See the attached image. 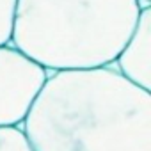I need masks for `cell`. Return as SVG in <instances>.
<instances>
[{"label":"cell","instance_id":"1","mask_svg":"<svg viewBox=\"0 0 151 151\" xmlns=\"http://www.w3.org/2000/svg\"><path fill=\"white\" fill-rule=\"evenodd\" d=\"M20 126L34 151H151V91L112 62L50 71Z\"/></svg>","mask_w":151,"mask_h":151},{"label":"cell","instance_id":"2","mask_svg":"<svg viewBox=\"0 0 151 151\" xmlns=\"http://www.w3.org/2000/svg\"><path fill=\"white\" fill-rule=\"evenodd\" d=\"M147 0H18L11 43L50 71L116 60Z\"/></svg>","mask_w":151,"mask_h":151},{"label":"cell","instance_id":"3","mask_svg":"<svg viewBox=\"0 0 151 151\" xmlns=\"http://www.w3.org/2000/svg\"><path fill=\"white\" fill-rule=\"evenodd\" d=\"M48 78V71L13 45L0 46V126H18Z\"/></svg>","mask_w":151,"mask_h":151},{"label":"cell","instance_id":"4","mask_svg":"<svg viewBox=\"0 0 151 151\" xmlns=\"http://www.w3.org/2000/svg\"><path fill=\"white\" fill-rule=\"evenodd\" d=\"M112 64L128 82L151 91V6L140 9L132 36Z\"/></svg>","mask_w":151,"mask_h":151},{"label":"cell","instance_id":"5","mask_svg":"<svg viewBox=\"0 0 151 151\" xmlns=\"http://www.w3.org/2000/svg\"><path fill=\"white\" fill-rule=\"evenodd\" d=\"M0 151H34L23 128L0 126Z\"/></svg>","mask_w":151,"mask_h":151},{"label":"cell","instance_id":"6","mask_svg":"<svg viewBox=\"0 0 151 151\" xmlns=\"http://www.w3.org/2000/svg\"><path fill=\"white\" fill-rule=\"evenodd\" d=\"M16 4L18 0H0V46L11 43Z\"/></svg>","mask_w":151,"mask_h":151},{"label":"cell","instance_id":"7","mask_svg":"<svg viewBox=\"0 0 151 151\" xmlns=\"http://www.w3.org/2000/svg\"><path fill=\"white\" fill-rule=\"evenodd\" d=\"M147 2H151V0H147Z\"/></svg>","mask_w":151,"mask_h":151}]
</instances>
